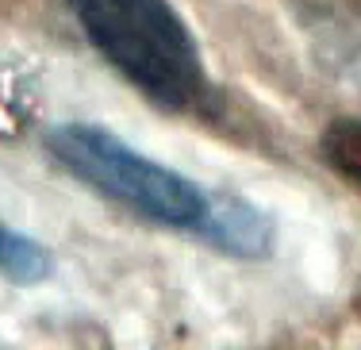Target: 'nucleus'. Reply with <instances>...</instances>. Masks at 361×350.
Returning a JSON list of instances; mask_svg holds the SVG:
<instances>
[{
	"mask_svg": "<svg viewBox=\"0 0 361 350\" xmlns=\"http://www.w3.org/2000/svg\"><path fill=\"white\" fill-rule=\"evenodd\" d=\"M42 147L70 177L104 196L108 204L123 208L127 216L166 231H185L204 243L219 189H204L180 169L142 155L123 135L85 119L47 127Z\"/></svg>",
	"mask_w": 361,
	"mask_h": 350,
	"instance_id": "f03ea898",
	"label": "nucleus"
},
{
	"mask_svg": "<svg viewBox=\"0 0 361 350\" xmlns=\"http://www.w3.org/2000/svg\"><path fill=\"white\" fill-rule=\"evenodd\" d=\"M319 155L342 181L361 189V116L331 119L319 135Z\"/></svg>",
	"mask_w": 361,
	"mask_h": 350,
	"instance_id": "20e7f679",
	"label": "nucleus"
},
{
	"mask_svg": "<svg viewBox=\"0 0 361 350\" xmlns=\"http://www.w3.org/2000/svg\"><path fill=\"white\" fill-rule=\"evenodd\" d=\"M66 12L142 100L192 112L208 97L204 54L169 0H66Z\"/></svg>",
	"mask_w": 361,
	"mask_h": 350,
	"instance_id": "f257e3e1",
	"label": "nucleus"
},
{
	"mask_svg": "<svg viewBox=\"0 0 361 350\" xmlns=\"http://www.w3.org/2000/svg\"><path fill=\"white\" fill-rule=\"evenodd\" d=\"M50 270H54V258L47 246L0 219V277L16 285H39L50 277Z\"/></svg>",
	"mask_w": 361,
	"mask_h": 350,
	"instance_id": "7ed1b4c3",
	"label": "nucleus"
}]
</instances>
